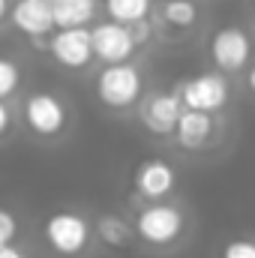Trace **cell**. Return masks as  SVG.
<instances>
[{
	"label": "cell",
	"instance_id": "cell-17",
	"mask_svg": "<svg viewBox=\"0 0 255 258\" xmlns=\"http://www.w3.org/2000/svg\"><path fill=\"white\" fill-rule=\"evenodd\" d=\"M21 84V66L9 57H0V102L6 96H12Z\"/></svg>",
	"mask_w": 255,
	"mask_h": 258
},
{
	"label": "cell",
	"instance_id": "cell-11",
	"mask_svg": "<svg viewBox=\"0 0 255 258\" xmlns=\"http://www.w3.org/2000/svg\"><path fill=\"white\" fill-rule=\"evenodd\" d=\"M132 183H135V192L138 195H144V198H150V201H159V198H165V195L174 189L177 171H174V165H168L165 159H144V162L135 168Z\"/></svg>",
	"mask_w": 255,
	"mask_h": 258
},
{
	"label": "cell",
	"instance_id": "cell-1",
	"mask_svg": "<svg viewBox=\"0 0 255 258\" xmlns=\"http://www.w3.org/2000/svg\"><path fill=\"white\" fill-rule=\"evenodd\" d=\"M186 228V219L180 213V207L156 201L138 210L135 216V234L147 243V246H171Z\"/></svg>",
	"mask_w": 255,
	"mask_h": 258
},
{
	"label": "cell",
	"instance_id": "cell-13",
	"mask_svg": "<svg viewBox=\"0 0 255 258\" xmlns=\"http://www.w3.org/2000/svg\"><path fill=\"white\" fill-rule=\"evenodd\" d=\"M99 0H51V15L57 30H75L96 18Z\"/></svg>",
	"mask_w": 255,
	"mask_h": 258
},
{
	"label": "cell",
	"instance_id": "cell-8",
	"mask_svg": "<svg viewBox=\"0 0 255 258\" xmlns=\"http://www.w3.org/2000/svg\"><path fill=\"white\" fill-rule=\"evenodd\" d=\"M51 57L66 69H84L93 60V42H90V27H75V30H54L48 39Z\"/></svg>",
	"mask_w": 255,
	"mask_h": 258
},
{
	"label": "cell",
	"instance_id": "cell-19",
	"mask_svg": "<svg viewBox=\"0 0 255 258\" xmlns=\"http://www.w3.org/2000/svg\"><path fill=\"white\" fill-rule=\"evenodd\" d=\"M15 234H18V222H15V216H12L9 210L0 207V249H3V246H12Z\"/></svg>",
	"mask_w": 255,
	"mask_h": 258
},
{
	"label": "cell",
	"instance_id": "cell-9",
	"mask_svg": "<svg viewBox=\"0 0 255 258\" xmlns=\"http://www.w3.org/2000/svg\"><path fill=\"white\" fill-rule=\"evenodd\" d=\"M138 114H141V123L150 132H156V135H174V126H177V120L183 114V102H180V96L174 90L171 93L159 90V93H150V96L141 99Z\"/></svg>",
	"mask_w": 255,
	"mask_h": 258
},
{
	"label": "cell",
	"instance_id": "cell-16",
	"mask_svg": "<svg viewBox=\"0 0 255 258\" xmlns=\"http://www.w3.org/2000/svg\"><path fill=\"white\" fill-rule=\"evenodd\" d=\"M96 231H99V237H102L108 246H120V243L129 240V225L120 216H111V213L96 222Z\"/></svg>",
	"mask_w": 255,
	"mask_h": 258
},
{
	"label": "cell",
	"instance_id": "cell-15",
	"mask_svg": "<svg viewBox=\"0 0 255 258\" xmlns=\"http://www.w3.org/2000/svg\"><path fill=\"white\" fill-rule=\"evenodd\" d=\"M162 21L174 30H186L198 21V6L192 0H165L162 3Z\"/></svg>",
	"mask_w": 255,
	"mask_h": 258
},
{
	"label": "cell",
	"instance_id": "cell-4",
	"mask_svg": "<svg viewBox=\"0 0 255 258\" xmlns=\"http://www.w3.org/2000/svg\"><path fill=\"white\" fill-rule=\"evenodd\" d=\"M42 234L48 246L60 255H81L90 243V222L75 210H57L45 219Z\"/></svg>",
	"mask_w": 255,
	"mask_h": 258
},
{
	"label": "cell",
	"instance_id": "cell-22",
	"mask_svg": "<svg viewBox=\"0 0 255 258\" xmlns=\"http://www.w3.org/2000/svg\"><path fill=\"white\" fill-rule=\"evenodd\" d=\"M0 258H27V255H24L18 246H3V249H0Z\"/></svg>",
	"mask_w": 255,
	"mask_h": 258
},
{
	"label": "cell",
	"instance_id": "cell-2",
	"mask_svg": "<svg viewBox=\"0 0 255 258\" xmlns=\"http://www.w3.org/2000/svg\"><path fill=\"white\" fill-rule=\"evenodd\" d=\"M174 93L180 96L186 111H204V114H216L225 108L231 87L225 81L222 72H198L186 81H180L174 87Z\"/></svg>",
	"mask_w": 255,
	"mask_h": 258
},
{
	"label": "cell",
	"instance_id": "cell-18",
	"mask_svg": "<svg viewBox=\"0 0 255 258\" xmlns=\"http://www.w3.org/2000/svg\"><path fill=\"white\" fill-rule=\"evenodd\" d=\"M222 258H255V240H249V237L228 240L222 249Z\"/></svg>",
	"mask_w": 255,
	"mask_h": 258
},
{
	"label": "cell",
	"instance_id": "cell-20",
	"mask_svg": "<svg viewBox=\"0 0 255 258\" xmlns=\"http://www.w3.org/2000/svg\"><path fill=\"white\" fill-rule=\"evenodd\" d=\"M129 30H132V39H135V48H138V45H144V42L150 39V33H153V27H150V18H144V21H138V24H132Z\"/></svg>",
	"mask_w": 255,
	"mask_h": 258
},
{
	"label": "cell",
	"instance_id": "cell-14",
	"mask_svg": "<svg viewBox=\"0 0 255 258\" xmlns=\"http://www.w3.org/2000/svg\"><path fill=\"white\" fill-rule=\"evenodd\" d=\"M105 12H108V21H117V24H138L150 15V0H102Z\"/></svg>",
	"mask_w": 255,
	"mask_h": 258
},
{
	"label": "cell",
	"instance_id": "cell-10",
	"mask_svg": "<svg viewBox=\"0 0 255 258\" xmlns=\"http://www.w3.org/2000/svg\"><path fill=\"white\" fill-rule=\"evenodd\" d=\"M9 18L30 39H42L54 30L51 0H15L12 9H9Z\"/></svg>",
	"mask_w": 255,
	"mask_h": 258
},
{
	"label": "cell",
	"instance_id": "cell-25",
	"mask_svg": "<svg viewBox=\"0 0 255 258\" xmlns=\"http://www.w3.org/2000/svg\"><path fill=\"white\" fill-rule=\"evenodd\" d=\"M252 3H255V0H252Z\"/></svg>",
	"mask_w": 255,
	"mask_h": 258
},
{
	"label": "cell",
	"instance_id": "cell-12",
	"mask_svg": "<svg viewBox=\"0 0 255 258\" xmlns=\"http://www.w3.org/2000/svg\"><path fill=\"white\" fill-rule=\"evenodd\" d=\"M213 132H216V120H213V114H204V111H186V108H183V114H180V120H177V126H174V138H177L180 147H186V150H198V147H204V144L213 138Z\"/></svg>",
	"mask_w": 255,
	"mask_h": 258
},
{
	"label": "cell",
	"instance_id": "cell-21",
	"mask_svg": "<svg viewBox=\"0 0 255 258\" xmlns=\"http://www.w3.org/2000/svg\"><path fill=\"white\" fill-rule=\"evenodd\" d=\"M9 126H12V111H9L6 102H0V135H6Z\"/></svg>",
	"mask_w": 255,
	"mask_h": 258
},
{
	"label": "cell",
	"instance_id": "cell-24",
	"mask_svg": "<svg viewBox=\"0 0 255 258\" xmlns=\"http://www.w3.org/2000/svg\"><path fill=\"white\" fill-rule=\"evenodd\" d=\"M9 9H12V6H9V0H0V21L9 15Z\"/></svg>",
	"mask_w": 255,
	"mask_h": 258
},
{
	"label": "cell",
	"instance_id": "cell-7",
	"mask_svg": "<svg viewBox=\"0 0 255 258\" xmlns=\"http://www.w3.org/2000/svg\"><path fill=\"white\" fill-rule=\"evenodd\" d=\"M90 42H93V57H99L105 66L129 63L135 51L132 30L117 21H96L90 27Z\"/></svg>",
	"mask_w": 255,
	"mask_h": 258
},
{
	"label": "cell",
	"instance_id": "cell-23",
	"mask_svg": "<svg viewBox=\"0 0 255 258\" xmlns=\"http://www.w3.org/2000/svg\"><path fill=\"white\" fill-rule=\"evenodd\" d=\"M246 87H249V90L255 93V63L249 66V72H246Z\"/></svg>",
	"mask_w": 255,
	"mask_h": 258
},
{
	"label": "cell",
	"instance_id": "cell-3",
	"mask_svg": "<svg viewBox=\"0 0 255 258\" xmlns=\"http://www.w3.org/2000/svg\"><path fill=\"white\" fill-rule=\"evenodd\" d=\"M96 93L111 108H129V105L141 102L144 78H141L138 66H132V63L102 66L99 75H96Z\"/></svg>",
	"mask_w": 255,
	"mask_h": 258
},
{
	"label": "cell",
	"instance_id": "cell-5",
	"mask_svg": "<svg viewBox=\"0 0 255 258\" xmlns=\"http://www.w3.org/2000/svg\"><path fill=\"white\" fill-rule=\"evenodd\" d=\"M24 123L42 138H54L60 135L69 123V108L60 96L48 93V90H36L24 99Z\"/></svg>",
	"mask_w": 255,
	"mask_h": 258
},
{
	"label": "cell",
	"instance_id": "cell-6",
	"mask_svg": "<svg viewBox=\"0 0 255 258\" xmlns=\"http://www.w3.org/2000/svg\"><path fill=\"white\" fill-rule=\"evenodd\" d=\"M210 57L222 72H237L252 60V39L243 27L225 24L210 39Z\"/></svg>",
	"mask_w": 255,
	"mask_h": 258
}]
</instances>
